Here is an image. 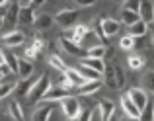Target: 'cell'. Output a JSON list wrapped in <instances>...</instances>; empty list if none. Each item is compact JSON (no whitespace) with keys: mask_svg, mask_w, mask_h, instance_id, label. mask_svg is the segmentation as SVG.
<instances>
[{"mask_svg":"<svg viewBox=\"0 0 154 121\" xmlns=\"http://www.w3.org/2000/svg\"><path fill=\"white\" fill-rule=\"evenodd\" d=\"M121 110H123V113L127 115V117L131 119H140V110L133 104V100L129 98V94L121 96Z\"/></svg>","mask_w":154,"mask_h":121,"instance_id":"30bf717a","label":"cell"},{"mask_svg":"<svg viewBox=\"0 0 154 121\" xmlns=\"http://www.w3.org/2000/svg\"><path fill=\"white\" fill-rule=\"evenodd\" d=\"M74 2L82 8H88V6H92V4H96V0H74Z\"/></svg>","mask_w":154,"mask_h":121,"instance_id":"74e56055","label":"cell"},{"mask_svg":"<svg viewBox=\"0 0 154 121\" xmlns=\"http://www.w3.org/2000/svg\"><path fill=\"white\" fill-rule=\"evenodd\" d=\"M4 63L10 67L12 72H18V59H16V55L12 53H4Z\"/></svg>","mask_w":154,"mask_h":121,"instance_id":"1f68e13d","label":"cell"},{"mask_svg":"<svg viewBox=\"0 0 154 121\" xmlns=\"http://www.w3.org/2000/svg\"><path fill=\"white\" fill-rule=\"evenodd\" d=\"M0 41H2V45H6V47H18V45H22V43L26 41V35H23L22 31L12 29V31H6V33L0 37Z\"/></svg>","mask_w":154,"mask_h":121,"instance_id":"ba28073f","label":"cell"},{"mask_svg":"<svg viewBox=\"0 0 154 121\" xmlns=\"http://www.w3.org/2000/svg\"><path fill=\"white\" fill-rule=\"evenodd\" d=\"M18 12H20V4H8L6 12L0 18V26L4 27V31H12L16 29V23H18Z\"/></svg>","mask_w":154,"mask_h":121,"instance_id":"3957f363","label":"cell"},{"mask_svg":"<svg viewBox=\"0 0 154 121\" xmlns=\"http://www.w3.org/2000/svg\"><path fill=\"white\" fill-rule=\"evenodd\" d=\"M129 98L133 100V104H135L140 111H143V107L148 104V94H146L144 88H131V90H129Z\"/></svg>","mask_w":154,"mask_h":121,"instance_id":"7c38bea8","label":"cell"},{"mask_svg":"<svg viewBox=\"0 0 154 121\" xmlns=\"http://www.w3.org/2000/svg\"><path fill=\"white\" fill-rule=\"evenodd\" d=\"M35 80L37 78H33V76H23L22 80H20L18 84L14 86V92H16V96L18 98H27V94H29V90H31V86L35 84Z\"/></svg>","mask_w":154,"mask_h":121,"instance_id":"8fae6325","label":"cell"},{"mask_svg":"<svg viewBox=\"0 0 154 121\" xmlns=\"http://www.w3.org/2000/svg\"><path fill=\"white\" fill-rule=\"evenodd\" d=\"M8 115H10L12 119H16V121H23V110H22V106H20L18 102H12V104H8Z\"/></svg>","mask_w":154,"mask_h":121,"instance_id":"d4e9b609","label":"cell"},{"mask_svg":"<svg viewBox=\"0 0 154 121\" xmlns=\"http://www.w3.org/2000/svg\"><path fill=\"white\" fill-rule=\"evenodd\" d=\"M139 6H140V0H123V8H127V10L139 12Z\"/></svg>","mask_w":154,"mask_h":121,"instance_id":"e575fe53","label":"cell"},{"mask_svg":"<svg viewBox=\"0 0 154 121\" xmlns=\"http://www.w3.org/2000/svg\"><path fill=\"white\" fill-rule=\"evenodd\" d=\"M20 6H31V0H18Z\"/></svg>","mask_w":154,"mask_h":121,"instance_id":"ab89813d","label":"cell"},{"mask_svg":"<svg viewBox=\"0 0 154 121\" xmlns=\"http://www.w3.org/2000/svg\"><path fill=\"white\" fill-rule=\"evenodd\" d=\"M105 49H107L105 45L98 43V45H94V47H90V49H86V55H88V57H98V59H103V57H105Z\"/></svg>","mask_w":154,"mask_h":121,"instance_id":"83f0119b","label":"cell"},{"mask_svg":"<svg viewBox=\"0 0 154 121\" xmlns=\"http://www.w3.org/2000/svg\"><path fill=\"white\" fill-rule=\"evenodd\" d=\"M35 12L31 6H20V12H18V22L23 23V26H31L35 22Z\"/></svg>","mask_w":154,"mask_h":121,"instance_id":"9a60e30c","label":"cell"},{"mask_svg":"<svg viewBox=\"0 0 154 121\" xmlns=\"http://www.w3.org/2000/svg\"><path fill=\"white\" fill-rule=\"evenodd\" d=\"M152 119H154V117H152Z\"/></svg>","mask_w":154,"mask_h":121,"instance_id":"f6af8a7d","label":"cell"},{"mask_svg":"<svg viewBox=\"0 0 154 121\" xmlns=\"http://www.w3.org/2000/svg\"><path fill=\"white\" fill-rule=\"evenodd\" d=\"M51 86V80H49V76L47 74H41L37 80H35V84L31 86V90H29V94H27V98L31 100V102H35L37 104L39 100L43 98V94L47 92V88Z\"/></svg>","mask_w":154,"mask_h":121,"instance_id":"277c9868","label":"cell"},{"mask_svg":"<svg viewBox=\"0 0 154 121\" xmlns=\"http://www.w3.org/2000/svg\"><path fill=\"white\" fill-rule=\"evenodd\" d=\"M45 0H31V8H37V6H43Z\"/></svg>","mask_w":154,"mask_h":121,"instance_id":"f35d334b","label":"cell"},{"mask_svg":"<svg viewBox=\"0 0 154 121\" xmlns=\"http://www.w3.org/2000/svg\"><path fill=\"white\" fill-rule=\"evenodd\" d=\"M148 27H150V29H152V43H154V22H152V26H150V23H148Z\"/></svg>","mask_w":154,"mask_h":121,"instance_id":"b9f144b4","label":"cell"},{"mask_svg":"<svg viewBox=\"0 0 154 121\" xmlns=\"http://www.w3.org/2000/svg\"><path fill=\"white\" fill-rule=\"evenodd\" d=\"M143 88L146 92H152L154 94V70H148L146 74L143 76Z\"/></svg>","mask_w":154,"mask_h":121,"instance_id":"f1b7e54d","label":"cell"},{"mask_svg":"<svg viewBox=\"0 0 154 121\" xmlns=\"http://www.w3.org/2000/svg\"><path fill=\"white\" fill-rule=\"evenodd\" d=\"M55 23V18H53L51 14H41V16H37L35 18V22H33V26L37 27V29H49V27Z\"/></svg>","mask_w":154,"mask_h":121,"instance_id":"44dd1931","label":"cell"},{"mask_svg":"<svg viewBox=\"0 0 154 121\" xmlns=\"http://www.w3.org/2000/svg\"><path fill=\"white\" fill-rule=\"evenodd\" d=\"M60 107H63V113L66 119H78L80 111H82V104L78 102V98L68 96V94L60 100Z\"/></svg>","mask_w":154,"mask_h":121,"instance_id":"7a4b0ae2","label":"cell"},{"mask_svg":"<svg viewBox=\"0 0 154 121\" xmlns=\"http://www.w3.org/2000/svg\"><path fill=\"white\" fill-rule=\"evenodd\" d=\"M100 90H102V78L100 80H86V82H82L80 86L74 88V92H78V96H92Z\"/></svg>","mask_w":154,"mask_h":121,"instance_id":"52a82bcc","label":"cell"},{"mask_svg":"<svg viewBox=\"0 0 154 121\" xmlns=\"http://www.w3.org/2000/svg\"><path fill=\"white\" fill-rule=\"evenodd\" d=\"M127 63H129V68H131V70H140V68H144L146 60L143 57H139V55H133V57L127 59Z\"/></svg>","mask_w":154,"mask_h":121,"instance_id":"4316f807","label":"cell"},{"mask_svg":"<svg viewBox=\"0 0 154 121\" xmlns=\"http://www.w3.org/2000/svg\"><path fill=\"white\" fill-rule=\"evenodd\" d=\"M121 2H123V0H121Z\"/></svg>","mask_w":154,"mask_h":121,"instance_id":"ee69618b","label":"cell"},{"mask_svg":"<svg viewBox=\"0 0 154 121\" xmlns=\"http://www.w3.org/2000/svg\"><path fill=\"white\" fill-rule=\"evenodd\" d=\"M49 64H51L53 68H57V70H60V72H64V68H66L64 60L60 59V57H57V55H51V57H49Z\"/></svg>","mask_w":154,"mask_h":121,"instance_id":"4dcf8cb0","label":"cell"},{"mask_svg":"<svg viewBox=\"0 0 154 121\" xmlns=\"http://www.w3.org/2000/svg\"><path fill=\"white\" fill-rule=\"evenodd\" d=\"M66 94H68V90H66V88H63L60 84H57V86H49L39 102H60Z\"/></svg>","mask_w":154,"mask_h":121,"instance_id":"8992f818","label":"cell"},{"mask_svg":"<svg viewBox=\"0 0 154 121\" xmlns=\"http://www.w3.org/2000/svg\"><path fill=\"white\" fill-rule=\"evenodd\" d=\"M31 47H33V49H37L39 53H41V51L45 49V41H43V39H39V37H33V41H31Z\"/></svg>","mask_w":154,"mask_h":121,"instance_id":"d590c367","label":"cell"},{"mask_svg":"<svg viewBox=\"0 0 154 121\" xmlns=\"http://www.w3.org/2000/svg\"><path fill=\"white\" fill-rule=\"evenodd\" d=\"M119 47H121L123 51H131V49H135V37H133L131 33H129V35H125V37H121Z\"/></svg>","mask_w":154,"mask_h":121,"instance_id":"f546056e","label":"cell"},{"mask_svg":"<svg viewBox=\"0 0 154 121\" xmlns=\"http://www.w3.org/2000/svg\"><path fill=\"white\" fill-rule=\"evenodd\" d=\"M53 110H55V102H39V107L33 111V121H47V119H51Z\"/></svg>","mask_w":154,"mask_h":121,"instance_id":"9c48e42d","label":"cell"},{"mask_svg":"<svg viewBox=\"0 0 154 121\" xmlns=\"http://www.w3.org/2000/svg\"><path fill=\"white\" fill-rule=\"evenodd\" d=\"M8 2H10V0H0V8H6Z\"/></svg>","mask_w":154,"mask_h":121,"instance_id":"60d3db41","label":"cell"},{"mask_svg":"<svg viewBox=\"0 0 154 121\" xmlns=\"http://www.w3.org/2000/svg\"><path fill=\"white\" fill-rule=\"evenodd\" d=\"M98 43H102V39L98 37V33H96L94 29H88L86 33L82 35V39H80V41H78V45L82 47V49H90V47L98 45Z\"/></svg>","mask_w":154,"mask_h":121,"instance_id":"2e32d148","label":"cell"},{"mask_svg":"<svg viewBox=\"0 0 154 121\" xmlns=\"http://www.w3.org/2000/svg\"><path fill=\"white\" fill-rule=\"evenodd\" d=\"M129 33H131L133 37L146 35V33H148V23L144 22V20H137L135 23H131V26H129Z\"/></svg>","mask_w":154,"mask_h":121,"instance_id":"ffe728a7","label":"cell"},{"mask_svg":"<svg viewBox=\"0 0 154 121\" xmlns=\"http://www.w3.org/2000/svg\"><path fill=\"white\" fill-rule=\"evenodd\" d=\"M78 72H80V74H82L86 80H100V78H102V72L94 70V68L86 67V64H82V63H80V67H78Z\"/></svg>","mask_w":154,"mask_h":121,"instance_id":"cb8c5ba5","label":"cell"},{"mask_svg":"<svg viewBox=\"0 0 154 121\" xmlns=\"http://www.w3.org/2000/svg\"><path fill=\"white\" fill-rule=\"evenodd\" d=\"M82 64H86V67H90V68H94V70H98V72H102L103 74V70H105V63H103V59H98V57H84L82 59Z\"/></svg>","mask_w":154,"mask_h":121,"instance_id":"7402d4cb","label":"cell"},{"mask_svg":"<svg viewBox=\"0 0 154 121\" xmlns=\"http://www.w3.org/2000/svg\"><path fill=\"white\" fill-rule=\"evenodd\" d=\"M103 84L109 90H121L125 86V72L119 64H109L103 70Z\"/></svg>","mask_w":154,"mask_h":121,"instance_id":"6da1fadb","label":"cell"},{"mask_svg":"<svg viewBox=\"0 0 154 121\" xmlns=\"http://www.w3.org/2000/svg\"><path fill=\"white\" fill-rule=\"evenodd\" d=\"M72 29H74V35H72V41H76V43H78L80 39H82V35L86 33L88 29H90V26H74Z\"/></svg>","mask_w":154,"mask_h":121,"instance_id":"d6a6232c","label":"cell"},{"mask_svg":"<svg viewBox=\"0 0 154 121\" xmlns=\"http://www.w3.org/2000/svg\"><path fill=\"white\" fill-rule=\"evenodd\" d=\"M78 16H80V12H78V10L66 8V10L57 12L53 18H55V22L59 23L60 27H72V26H76V23H78Z\"/></svg>","mask_w":154,"mask_h":121,"instance_id":"5b68a950","label":"cell"},{"mask_svg":"<svg viewBox=\"0 0 154 121\" xmlns=\"http://www.w3.org/2000/svg\"><path fill=\"white\" fill-rule=\"evenodd\" d=\"M12 92H14V84H10V82H2L0 84V100L8 98Z\"/></svg>","mask_w":154,"mask_h":121,"instance_id":"836d02e7","label":"cell"},{"mask_svg":"<svg viewBox=\"0 0 154 121\" xmlns=\"http://www.w3.org/2000/svg\"><path fill=\"white\" fill-rule=\"evenodd\" d=\"M137 20H140L139 12L127 10V8H123V10H121V23H125V26H131V23H135Z\"/></svg>","mask_w":154,"mask_h":121,"instance_id":"484cf974","label":"cell"},{"mask_svg":"<svg viewBox=\"0 0 154 121\" xmlns=\"http://www.w3.org/2000/svg\"><path fill=\"white\" fill-rule=\"evenodd\" d=\"M39 55H41V53H39L37 49H33V47H31V45H29V47H27V49H26V57H27V59H37Z\"/></svg>","mask_w":154,"mask_h":121,"instance_id":"8d00e7d4","label":"cell"},{"mask_svg":"<svg viewBox=\"0 0 154 121\" xmlns=\"http://www.w3.org/2000/svg\"><path fill=\"white\" fill-rule=\"evenodd\" d=\"M60 45H63V49L66 51L68 55H76V57H78V55H84V49L76 41H72V39L63 37V39H60Z\"/></svg>","mask_w":154,"mask_h":121,"instance_id":"ac0fdd59","label":"cell"},{"mask_svg":"<svg viewBox=\"0 0 154 121\" xmlns=\"http://www.w3.org/2000/svg\"><path fill=\"white\" fill-rule=\"evenodd\" d=\"M0 18H2V16H0Z\"/></svg>","mask_w":154,"mask_h":121,"instance_id":"7bdbcfd3","label":"cell"},{"mask_svg":"<svg viewBox=\"0 0 154 121\" xmlns=\"http://www.w3.org/2000/svg\"><path fill=\"white\" fill-rule=\"evenodd\" d=\"M64 76H66V80H68V82H70L74 88L80 86L82 82H86V78H84V76L78 72V68H68V67H66V68H64Z\"/></svg>","mask_w":154,"mask_h":121,"instance_id":"d6986e66","label":"cell"},{"mask_svg":"<svg viewBox=\"0 0 154 121\" xmlns=\"http://www.w3.org/2000/svg\"><path fill=\"white\" fill-rule=\"evenodd\" d=\"M98 110H100V113H102V121H107L115 113V104H113L111 100H102V102L98 104Z\"/></svg>","mask_w":154,"mask_h":121,"instance_id":"e0dca14e","label":"cell"},{"mask_svg":"<svg viewBox=\"0 0 154 121\" xmlns=\"http://www.w3.org/2000/svg\"><path fill=\"white\" fill-rule=\"evenodd\" d=\"M139 16H140V20H144L146 23L154 22V2L152 0H140Z\"/></svg>","mask_w":154,"mask_h":121,"instance_id":"5bb4252c","label":"cell"},{"mask_svg":"<svg viewBox=\"0 0 154 121\" xmlns=\"http://www.w3.org/2000/svg\"><path fill=\"white\" fill-rule=\"evenodd\" d=\"M18 74L22 76H29V74H33V64H31V60L29 59H18Z\"/></svg>","mask_w":154,"mask_h":121,"instance_id":"603a6c76","label":"cell"},{"mask_svg":"<svg viewBox=\"0 0 154 121\" xmlns=\"http://www.w3.org/2000/svg\"><path fill=\"white\" fill-rule=\"evenodd\" d=\"M121 29V22L119 20H113V18H102V31H103V37H113L117 35Z\"/></svg>","mask_w":154,"mask_h":121,"instance_id":"4fadbf2b","label":"cell"}]
</instances>
